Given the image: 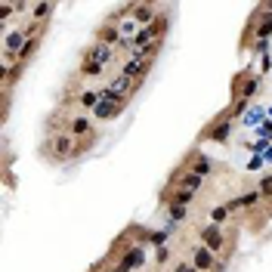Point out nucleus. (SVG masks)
<instances>
[{
    "label": "nucleus",
    "instance_id": "obj_1",
    "mask_svg": "<svg viewBox=\"0 0 272 272\" xmlns=\"http://www.w3.org/2000/svg\"><path fill=\"white\" fill-rule=\"evenodd\" d=\"M112 47H105V44H96V47H90L84 53V62H81V75L84 78H96L102 75V68L108 65V59H112Z\"/></svg>",
    "mask_w": 272,
    "mask_h": 272
},
{
    "label": "nucleus",
    "instance_id": "obj_2",
    "mask_svg": "<svg viewBox=\"0 0 272 272\" xmlns=\"http://www.w3.org/2000/svg\"><path fill=\"white\" fill-rule=\"evenodd\" d=\"M47 155L50 161H68V158H75L78 149H75V136L71 133H59V136H53L47 142Z\"/></svg>",
    "mask_w": 272,
    "mask_h": 272
},
{
    "label": "nucleus",
    "instance_id": "obj_3",
    "mask_svg": "<svg viewBox=\"0 0 272 272\" xmlns=\"http://www.w3.org/2000/svg\"><path fill=\"white\" fill-rule=\"evenodd\" d=\"M149 68H152V59H146V56H133V53H130V59L124 62L121 75L130 78V81H136V84L142 87V81H146V75H149Z\"/></svg>",
    "mask_w": 272,
    "mask_h": 272
},
{
    "label": "nucleus",
    "instance_id": "obj_4",
    "mask_svg": "<svg viewBox=\"0 0 272 272\" xmlns=\"http://www.w3.org/2000/svg\"><path fill=\"white\" fill-rule=\"evenodd\" d=\"M142 263H146V250H142L139 244H133L130 250L124 253V260H118V266H115L112 272H133V269L142 266Z\"/></svg>",
    "mask_w": 272,
    "mask_h": 272
},
{
    "label": "nucleus",
    "instance_id": "obj_5",
    "mask_svg": "<svg viewBox=\"0 0 272 272\" xmlns=\"http://www.w3.org/2000/svg\"><path fill=\"white\" fill-rule=\"evenodd\" d=\"M192 266H195L198 272H207V269H216L220 263L213 260V253H210L204 244H195V247H192Z\"/></svg>",
    "mask_w": 272,
    "mask_h": 272
},
{
    "label": "nucleus",
    "instance_id": "obj_6",
    "mask_svg": "<svg viewBox=\"0 0 272 272\" xmlns=\"http://www.w3.org/2000/svg\"><path fill=\"white\" fill-rule=\"evenodd\" d=\"M198 235H201V241H204V247H207L210 253H220V247L226 244V241H223V232H220V226H213V223H210V226H204Z\"/></svg>",
    "mask_w": 272,
    "mask_h": 272
},
{
    "label": "nucleus",
    "instance_id": "obj_7",
    "mask_svg": "<svg viewBox=\"0 0 272 272\" xmlns=\"http://www.w3.org/2000/svg\"><path fill=\"white\" fill-rule=\"evenodd\" d=\"M68 133L75 136V139H90V136H93V118H87V115H81V118H71V124H68Z\"/></svg>",
    "mask_w": 272,
    "mask_h": 272
},
{
    "label": "nucleus",
    "instance_id": "obj_8",
    "mask_svg": "<svg viewBox=\"0 0 272 272\" xmlns=\"http://www.w3.org/2000/svg\"><path fill=\"white\" fill-rule=\"evenodd\" d=\"M130 13L136 16V22L142 25V28H146V25H152L155 19H158V7H152V4H130Z\"/></svg>",
    "mask_w": 272,
    "mask_h": 272
},
{
    "label": "nucleus",
    "instance_id": "obj_9",
    "mask_svg": "<svg viewBox=\"0 0 272 272\" xmlns=\"http://www.w3.org/2000/svg\"><path fill=\"white\" fill-rule=\"evenodd\" d=\"M96 44H105V47H124V41H121V28L118 25H105L99 34H96Z\"/></svg>",
    "mask_w": 272,
    "mask_h": 272
},
{
    "label": "nucleus",
    "instance_id": "obj_10",
    "mask_svg": "<svg viewBox=\"0 0 272 272\" xmlns=\"http://www.w3.org/2000/svg\"><path fill=\"white\" fill-rule=\"evenodd\" d=\"M121 108H124V105H118V102H112V99H102V102L93 108V121H108V118L121 115Z\"/></svg>",
    "mask_w": 272,
    "mask_h": 272
},
{
    "label": "nucleus",
    "instance_id": "obj_11",
    "mask_svg": "<svg viewBox=\"0 0 272 272\" xmlns=\"http://www.w3.org/2000/svg\"><path fill=\"white\" fill-rule=\"evenodd\" d=\"M263 201V195L260 192H247V195H238V198H232V201L226 204L229 210H238V207H244V210H250V207H257Z\"/></svg>",
    "mask_w": 272,
    "mask_h": 272
},
{
    "label": "nucleus",
    "instance_id": "obj_12",
    "mask_svg": "<svg viewBox=\"0 0 272 272\" xmlns=\"http://www.w3.org/2000/svg\"><path fill=\"white\" fill-rule=\"evenodd\" d=\"M173 183H176L179 189L198 192V189H201V176H198V173H192V170H183V173H176V176H173Z\"/></svg>",
    "mask_w": 272,
    "mask_h": 272
},
{
    "label": "nucleus",
    "instance_id": "obj_13",
    "mask_svg": "<svg viewBox=\"0 0 272 272\" xmlns=\"http://www.w3.org/2000/svg\"><path fill=\"white\" fill-rule=\"evenodd\" d=\"M192 198H195V192H189V189H176L173 195L164 198V201H167L170 207H186V204H192Z\"/></svg>",
    "mask_w": 272,
    "mask_h": 272
},
{
    "label": "nucleus",
    "instance_id": "obj_14",
    "mask_svg": "<svg viewBox=\"0 0 272 272\" xmlns=\"http://www.w3.org/2000/svg\"><path fill=\"white\" fill-rule=\"evenodd\" d=\"M229 130H232V121H223V124H213L210 127V130H207V139H226L229 136Z\"/></svg>",
    "mask_w": 272,
    "mask_h": 272
},
{
    "label": "nucleus",
    "instance_id": "obj_15",
    "mask_svg": "<svg viewBox=\"0 0 272 272\" xmlns=\"http://www.w3.org/2000/svg\"><path fill=\"white\" fill-rule=\"evenodd\" d=\"M210 167H213V164H210V161H207L204 155H195V167H192V173H198V176L204 179V176L210 173Z\"/></svg>",
    "mask_w": 272,
    "mask_h": 272
},
{
    "label": "nucleus",
    "instance_id": "obj_16",
    "mask_svg": "<svg viewBox=\"0 0 272 272\" xmlns=\"http://www.w3.org/2000/svg\"><path fill=\"white\" fill-rule=\"evenodd\" d=\"M226 220H229V207H226V204H220V207L210 210V223H213V226H223Z\"/></svg>",
    "mask_w": 272,
    "mask_h": 272
},
{
    "label": "nucleus",
    "instance_id": "obj_17",
    "mask_svg": "<svg viewBox=\"0 0 272 272\" xmlns=\"http://www.w3.org/2000/svg\"><path fill=\"white\" fill-rule=\"evenodd\" d=\"M269 34H272V16H266V19L257 25V38H260V41H266Z\"/></svg>",
    "mask_w": 272,
    "mask_h": 272
},
{
    "label": "nucleus",
    "instance_id": "obj_18",
    "mask_svg": "<svg viewBox=\"0 0 272 272\" xmlns=\"http://www.w3.org/2000/svg\"><path fill=\"white\" fill-rule=\"evenodd\" d=\"M257 192H260L263 198H269V195H272V179H269V176H266V179H260V189H257Z\"/></svg>",
    "mask_w": 272,
    "mask_h": 272
},
{
    "label": "nucleus",
    "instance_id": "obj_19",
    "mask_svg": "<svg viewBox=\"0 0 272 272\" xmlns=\"http://www.w3.org/2000/svg\"><path fill=\"white\" fill-rule=\"evenodd\" d=\"M170 220H173V223L186 220V207H170Z\"/></svg>",
    "mask_w": 272,
    "mask_h": 272
},
{
    "label": "nucleus",
    "instance_id": "obj_20",
    "mask_svg": "<svg viewBox=\"0 0 272 272\" xmlns=\"http://www.w3.org/2000/svg\"><path fill=\"white\" fill-rule=\"evenodd\" d=\"M44 16H50V7H44V4H38L34 7V22H41Z\"/></svg>",
    "mask_w": 272,
    "mask_h": 272
},
{
    "label": "nucleus",
    "instance_id": "obj_21",
    "mask_svg": "<svg viewBox=\"0 0 272 272\" xmlns=\"http://www.w3.org/2000/svg\"><path fill=\"white\" fill-rule=\"evenodd\" d=\"M173 272H198V269H195V266H192V263H179V266H176V269H173Z\"/></svg>",
    "mask_w": 272,
    "mask_h": 272
}]
</instances>
